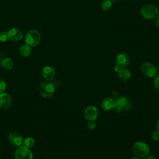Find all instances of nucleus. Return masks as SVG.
Returning a JSON list of instances; mask_svg holds the SVG:
<instances>
[{"label":"nucleus","mask_w":159,"mask_h":159,"mask_svg":"<svg viewBox=\"0 0 159 159\" xmlns=\"http://www.w3.org/2000/svg\"><path fill=\"white\" fill-rule=\"evenodd\" d=\"M7 88V83L3 79H0V93L5 92Z\"/></svg>","instance_id":"obj_20"},{"label":"nucleus","mask_w":159,"mask_h":159,"mask_svg":"<svg viewBox=\"0 0 159 159\" xmlns=\"http://www.w3.org/2000/svg\"><path fill=\"white\" fill-rule=\"evenodd\" d=\"M110 1H111L112 2H116V1H117L119 0H110Z\"/></svg>","instance_id":"obj_31"},{"label":"nucleus","mask_w":159,"mask_h":159,"mask_svg":"<svg viewBox=\"0 0 159 159\" xmlns=\"http://www.w3.org/2000/svg\"><path fill=\"white\" fill-rule=\"evenodd\" d=\"M112 6V2L110 0H104L101 4V7L103 11L109 10Z\"/></svg>","instance_id":"obj_19"},{"label":"nucleus","mask_w":159,"mask_h":159,"mask_svg":"<svg viewBox=\"0 0 159 159\" xmlns=\"http://www.w3.org/2000/svg\"><path fill=\"white\" fill-rule=\"evenodd\" d=\"M130 159H140V158H138L137 157H132Z\"/></svg>","instance_id":"obj_30"},{"label":"nucleus","mask_w":159,"mask_h":159,"mask_svg":"<svg viewBox=\"0 0 159 159\" xmlns=\"http://www.w3.org/2000/svg\"><path fill=\"white\" fill-rule=\"evenodd\" d=\"M116 106V100L112 98H106L101 102V108L106 112L114 109Z\"/></svg>","instance_id":"obj_14"},{"label":"nucleus","mask_w":159,"mask_h":159,"mask_svg":"<svg viewBox=\"0 0 159 159\" xmlns=\"http://www.w3.org/2000/svg\"><path fill=\"white\" fill-rule=\"evenodd\" d=\"M55 83L52 81H43L39 87V91L41 96L45 98H50L55 92Z\"/></svg>","instance_id":"obj_1"},{"label":"nucleus","mask_w":159,"mask_h":159,"mask_svg":"<svg viewBox=\"0 0 159 159\" xmlns=\"http://www.w3.org/2000/svg\"><path fill=\"white\" fill-rule=\"evenodd\" d=\"M12 104V99L11 96L6 93H0V108L4 110L8 109Z\"/></svg>","instance_id":"obj_13"},{"label":"nucleus","mask_w":159,"mask_h":159,"mask_svg":"<svg viewBox=\"0 0 159 159\" xmlns=\"http://www.w3.org/2000/svg\"><path fill=\"white\" fill-rule=\"evenodd\" d=\"M131 107L132 104L130 100L125 96L119 97L116 100V106L114 109L117 112L124 111H129Z\"/></svg>","instance_id":"obj_5"},{"label":"nucleus","mask_w":159,"mask_h":159,"mask_svg":"<svg viewBox=\"0 0 159 159\" xmlns=\"http://www.w3.org/2000/svg\"><path fill=\"white\" fill-rule=\"evenodd\" d=\"M145 159H157L153 155H150V156H147L146 158H145Z\"/></svg>","instance_id":"obj_28"},{"label":"nucleus","mask_w":159,"mask_h":159,"mask_svg":"<svg viewBox=\"0 0 159 159\" xmlns=\"http://www.w3.org/2000/svg\"><path fill=\"white\" fill-rule=\"evenodd\" d=\"M140 71L147 78H153L157 74V68L149 62L143 63L140 66Z\"/></svg>","instance_id":"obj_7"},{"label":"nucleus","mask_w":159,"mask_h":159,"mask_svg":"<svg viewBox=\"0 0 159 159\" xmlns=\"http://www.w3.org/2000/svg\"><path fill=\"white\" fill-rule=\"evenodd\" d=\"M132 151L135 157L139 158H145L149 154L150 148L145 142L138 141L134 144Z\"/></svg>","instance_id":"obj_2"},{"label":"nucleus","mask_w":159,"mask_h":159,"mask_svg":"<svg viewBox=\"0 0 159 159\" xmlns=\"http://www.w3.org/2000/svg\"><path fill=\"white\" fill-rule=\"evenodd\" d=\"M140 15L145 19H152L158 14V10L157 7L153 4H147L143 5L140 11Z\"/></svg>","instance_id":"obj_4"},{"label":"nucleus","mask_w":159,"mask_h":159,"mask_svg":"<svg viewBox=\"0 0 159 159\" xmlns=\"http://www.w3.org/2000/svg\"><path fill=\"white\" fill-rule=\"evenodd\" d=\"M1 67L6 70H11L14 67V61L11 58L6 57L2 58L1 61Z\"/></svg>","instance_id":"obj_15"},{"label":"nucleus","mask_w":159,"mask_h":159,"mask_svg":"<svg viewBox=\"0 0 159 159\" xmlns=\"http://www.w3.org/2000/svg\"><path fill=\"white\" fill-rule=\"evenodd\" d=\"M112 96H113L114 98L116 100V99L119 97V93H117V91H114V90L112 91Z\"/></svg>","instance_id":"obj_26"},{"label":"nucleus","mask_w":159,"mask_h":159,"mask_svg":"<svg viewBox=\"0 0 159 159\" xmlns=\"http://www.w3.org/2000/svg\"><path fill=\"white\" fill-rule=\"evenodd\" d=\"M8 39V35H7V32H0V42H6Z\"/></svg>","instance_id":"obj_22"},{"label":"nucleus","mask_w":159,"mask_h":159,"mask_svg":"<svg viewBox=\"0 0 159 159\" xmlns=\"http://www.w3.org/2000/svg\"><path fill=\"white\" fill-rule=\"evenodd\" d=\"M1 55H0V61H1Z\"/></svg>","instance_id":"obj_32"},{"label":"nucleus","mask_w":159,"mask_h":159,"mask_svg":"<svg viewBox=\"0 0 159 159\" xmlns=\"http://www.w3.org/2000/svg\"><path fill=\"white\" fill-rule=\"evenodd\" d=\"M16 159H33L34 155L31 150L24 145L16 147L14 152Z\"/></svg>","instance_id":"obj_6"},{"label":"nucleus","mask_w":159,"mask_h":159,"mask_svg":"<svg viewBox=\"0 0 159 159\" xmlns=\"http://www.w3.org/2000/svg\"><path fill=\"white\" fill-rule=\"evenodd\" d=\"M32 48L29 45L25 43L22 45L19 48V53L22 57H28L31 55Z\"/></svg>","instance_id":"obj_17"},{"label":"nucleus","mask_w":159,"mask_h":159,"mask_svg":"<svg viewBox=\"0 0 159 159\" xmlns=\"http://www.w3.org/2000/svg\"><path fill=\"white\" fill-rule=\"evenodd\" d=\"M117 75H118V77L119 78V79H120L122 81H126L128 80H129L131 76L130 71L126 67L122 68L117 72Z\"/></svg>","instance_id":"obj_16"},{"label":"nucleus","mask_w":159,"mask_h":159,"mask_svg":"<svg viewBox=\"0 0 159 159\" xmlns=\"http://www.w3.org/2000/svg\"><path fill=\"white\" fill-rule=\"evenodd\" d=\"M121 68H122V67H120V66H119V65H116L114 66V71H115L116 72H118Z\"/></svg>","instance_id":"obj_27"},{"label":"nucleus","mask_w":159,"mask_h":159,"mask_svg":"<svg viewBox=\"0 0 159 159\" xmlns=\"http://www.w3.org/2000/svg\"><path fill=\"white\" fill-rule=\"evenodd\" d=\"M34 145H35V139L33 137L28 136L25 139H24L22 145L30 149L34 146Z\"/></svg>","instance_id":"obj_18"},{"label":"nucleus","mask_w":159,"mask_h":159,"mask_svg":"<svg viewBox=\"0 0 159 159\" xmlns=\"http://www.w3.org/2000/svg\"><path fill=\"white\" fill-rule=\"evenodd\" d=\"M8 39L12 42H17L23 39V33L18 28L13 27L10 29L7 32Z\"/></svg>","instance_id":"obj_10"},{"label":"nucleus","mask_w":159,"mask_h":159,"mask_svg":"<svg viewBox=\"0 0 159 159\" xmlns=\"http://www.w3.org/2000/svg\"><path fill=\"white\" fill-rule=\"evenodd\" d=\"M153 84L155 89L159 91V74H157L154 77Z\"/></svg>","instance_id":"obj_21"},{"label":"nucleus","mask_w":159,"mask_h":159,"mask_svg":"<svg viewBox=\"0 0 159 159\" xmlns=\"http://www.w3.org/2000/svg\"><path fill=\"white\" fill-rule=\"evenodd\" d=\"M156 128H157V130H158L159 131V119L158 120V121L157 122V124H156Z\"/></svg>","instance_id":"obj_29"},{"label":"nucleus","mask_w":159,"mask_h":159,"mask_svg":"<svg viewBox=\"0 0 159 159\" xmlns=\"http://www.w3.org/2000/svg\"><path fill=\"white\" fill-rule=\"evenodd\" d=\"M24 139L23 136L17 132H12L8 135L9 142L16 147H19L23 145Z\"/></svg>","instance_id":"obj_9"},{"label":"nucleus","mask_w":159,"mask_h":159,"mask_svg":"<svg viewBox=\"0 0 159 159\" xmlns=\"http://www.w3.org/2000/svg\"><path fill=\"white\" fill-rule=\"evenodd\" d=\"M84 117L88 121H95L98 117V109L93 105L87 106L84 111Z\"/></svg>","instance_id":"obj_8"},{"label":"nucleus","mask_w":159,"mask_h":159,"mask_svg":"<svg viewBox=\"0 0 159 159\" xmlns=\"http://www.w3.org/2000/svg\"><path fill=\"white\" fill-rule=\"evenodd\" d=\"M25 43L31 47L38 45L41 40V34L37 29H31L26 34L25 37Z\"/></svg>","instance_id":"obj_3"},{"label":"nucleus","mask_w":159,"mask_h":159,"mask_svg":"<svg viewBox=\"0 0 159 159\" xmlns=\"http://www.w3.org/2000/svg\"><path fill=\"white\" fill-rule=\"evenodd\" d=\"M154 23H155V25L159 28V14H157L155 18H154Z\"/></svg>","instance_id":"obj_25"},{"label":"nucleus","mask_w":159,"mask_h":159,"mask_svg":"<svg viewBox=\"0 0 159 159\" xmlns=\"http://www.w3.org/2000/svg\"><path fill=\"white\" fill-rule=\"evenodd\" d=\"M152 138L154 140H159V131L158 130H155L152 133Z\"/></svg>","instance_id":"obj_23"},{"label":"nucleus","mask_w":159,"mask_h":159,"mask_svg":"<svg viewBox=\"0 0 159 159\" xmlns=\"http://www.w3.org/2000/svg\"><path fill=\"white\" fill-rule=\"evenodd\" d=\"M56 75L55 69L50 66H45L41 71V75L45 81H52Z\"/></svg>","instance_id":"obj_12"},{"label":"nucleus","mask_w":159,"mask_h":159,"mask_svg":"<svg viewBox=\"0 0 159 159\" xmlns=\"http://www.w3.org/2000/svg\"><path fill=\"white\" fill-rule=\"evenodd\" d=\"M130 57L127 53L125 52H120L118 53L115 58L116 65L122 68L127 67L130 63Z\"/></svg>","instance_id":"obj_11"},{"label":"nucleus","mask_w":159,"mask_h":159,"mask_svg":"<svg viewBox=\"0 0 159 159\" xmlns=\"http://www.w3.org/2000/svg\"><path fill=\"white\" fill-rule=\"evenodd\" d=\"M87 126L89 129L93 130V129H95V127L96 126V124L94 121H88V122L87 124Z\"/></svg>","instance_id":"obj_24"}]
</instances>
